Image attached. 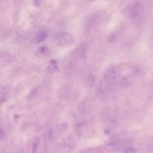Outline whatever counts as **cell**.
Listing matches in <instances>:
<instances>
[{"instance_id": "1", "label": "cell", "mask_w": 153, "mask_h": 153, "mask_svg": "<svg viewBox=\"0 0 153 153\" xmlns=\"http://www.w3.org/2000/svg\"><path fill=\"white\" fill-rule=\"evenodd\" d=\"M52 40L56 45L62 47L69 46L74 42L73 36L67 32H61L56 33L52 36Z\"/></svg>"}, {"instance_id": "2", "label": "cell", "mask_w": 153, "mask_h": 153, "mask_svg": "<svg viewBox=\"0 0 153 153\" xmlns=\"http://www.w3.org/2000/svg\"><path fill=\"white\" fill-rule=\"evenodd\" d=\"M115 71L112 67L108 68L105 71L104 79L112 87L115 86L114 81L116 78Z\"/></svg>"}, {"instance_id": "3", "label": "cell", "mask_w": 153, "mask_h": 153, "mask_svg": "<svg viewBox=\"0 0 153 153\" xmlns=\"http://www.w3.org/2000/svg\"><path fill=\"white\" fill-rule=\"evenodd\" d=\"M49 48L47 45H44L39 47L36 50V53L37 56H47L49 53Z\"/></svg>"}, {"instance_id": "4", "label": "cell", "mask_w": 153, "mask_h": 153, "mask_svg": "<svg viewBox=\"0 0 153 153\" xmlns=\"http://www.w3.org/2000/svg\"><path fill=\"white\" fill-rule=\"evenodd\" d=\"M58 64L56 60L53 59H51L47 68L48 71L50 73H54L58 70Z\"/></svg>"}, {"instance_id": "5", "label": "cell", "mask_w": 153, "mask_h": 153, "mask_svg": "<svg viewBox=\"0 0 153 153\" xmlns=\"http://www.w3.org/2000/svg\"><path fill=\"white\" fill-rule=\"evenodd\" d=\"M47 34L45 32H41L38 33L35 37V41L37 43L44 41L47 37Z\"/></svg>"}, {"instance_id": "6", "label": "cell", "mask_w": 153, "mask_h": 153, "mask_svg": "<svg viewBox=\"0 0 153 153\" xmlns=\"http://www.w3.org/2000/svg\"><path fill=\"white\" fill-rule=\"evenodd\" d=\"M69 96L68 92L65 90H62L59 94V98L62 100H66L68 99Z\"/></svg>"}, {"instance_id": "7", "label": "cell", "mask_w": 153, "mask_h": 153, "mask_svg": "<svg viewBox=\"0 0 153 153\" xmlns=\"http://www.w3.org/2000/svg\"><path fill=\"white\" fill-rule=\"evenodd\" d=\"M68 125L66 123H60L57 125V128L59 131L62 132L64 131L67 128Z\"/></svg>"}, {"instance_id": "8", "label": "cell", "mask_w": 153, "mask_h": 153, "mask_svg": "<svg viewBox=\"0 0 153 153\" xmlns=\"http://www.w3.org/2000/svg\"><path fill=\"white\" fill-rule=\"evenodd\" d=\"M139 9V4L138 3L135 4L132 9L131 15L133 17L137 16L138 13Z\"/></svg>"}, {"instance_id": "9", "label": "cell", "mask_w": 153, "mask_h": 153, "mask_svg": "<svg viewBox=\"0 0 153 153\" xmlns=\"http://www.w3.org/2000/svg\"><path fill=\"white\" fill-rule=\"evenodd\" d=\"M37 91L36 89H33L29 93L28 99V100H31L37 94Z\"/></svg>"}, {"instance_id": "10", "label": "cell", "mask_w": 153, "mask_h": 153, "mask_svg": "<svg viewBox=\"0 0 153 153\" xmlns=\"http://www.w3.org/2000/svg\"><path fill=\"white\" fill-rule=\"evenodd\" d=\"M39 138H37L34 141L33 145V152H35L36 149L37 148V146L39 144Z\"/></svg>"}, {"instance_id": "11", "label": "cell", "mask_w": 153, "mask_h": 153, "mask_svg": "<svg viewBox=\"0 0 153 153\" xmlns=\"http://www.w3.org/2000/svg\"><path fill=\"white\" fill-rule=\"evenodd\" d=\"M116 39V37L114 34H111L108 37V39L109 42H114Z\"/></svg>"}, {"instance_id": "12", "label": "cell", "mask_w": 153, "mask_h": 153, "mask_svg": "<svg viewBox=\"0 0 153 153\" xmlns=\"http://www.w3.org/2000/svg\"><path fill=\"white\" fill-rule=\"evenodd\" d=\"M125 151H126L125 152H134V151H135V150L133 148H128L127 149H126V150H125Z\"/></svg>"}, {"instance_id": "13", "label": "cell", "mask_w": 153, "mask_h": 153, "mask_svg": "<svg viewBox=\"0 0 153 153\" xmlns=\"http://www.w3.org/2000/svg\"><path fill=\"white\" fill-rule=\"evenodd\" d=\"M4 132L3 130L0 129V139H2L4 137Z\"/></svg>"}]
</instances>
